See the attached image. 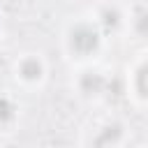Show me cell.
Wrapping results in <instances>:
<instances>
[{"instance_id": "cell-6", "label": "cell", "mask_w": 148, "mask_h": 148, "mask_svg": "<svg viewBox=\"0 0 148 148\" xmlns=\"http://www.w3.org/2000/svg\"><path fill=\"white\" fill-rule=\"evenodd\" d=\"M102 21H104L106 28H116V25H118V12H113V9H104Z\"/></svg>"}, {"instance_id": "cell-2", "label": "cell", "mask_w": 148, "mask_h": 148, "mask_svg": "<svg viewBox=\"0 0 148 148\" xmlns=\"http://www.w3.org/2000/svg\"><path fill=\"white\" fill-rule=\"evenodd\" d=\"M106 86V81H104V76L102 74H97V72H86L83 74V79H81V88H83V92H102V88Z\"/></svg>"}, {"instance_id": "cell-3", "label": "cell", "mask_w": 148, "mask_h": 148, "mask_svg": "<svg viewBox=\"0 0 148 148\" xmlns=\"http://www.w3.org/2000/svg\"><path fill=\"white\" fill-rule=\"evenodd\" d=\"M18 69H21V76H23V79H28V81H35V79H39V76H42V65H39L35 58L23 60Z\"/></svg>"}, {"instance_id": "cell-7", "label": "cell", "mask_w": 148, "mask_h": 148, "mask_svg": "<svg viewBox=\"0 0 148 148\" xmlns=\"http://www.w3.org/2000/svg\"><path fill=\"white\" fill-rule=\"evenodd\" d=\"M118 134H120V130H118V125H113V127H106V132H104V136H99V139H97V143H106V141H116V139H118Z\"/></svg>"}, {"instance_id": "cell-5", "label": "cell", "mask_w": 148, "mask_h": 148, "mask_svg": "<svg viewBox=\"0 0 148 148\" xmlns=\"http://www.w3.org/2000/svg\"><path fill=\"white\" fill-rule=\"evenodd\" d=\"M12 118H14V106H12V102L5 99V97H0V123H9Z\"/></svg>"}, {"instance_id": "cell-4", "label": "cell", "mask_w": 148, "mask_h": 148, "mask_svg": "<svg viewBox=\"0 0 148 148\" xmlns=\"http://www.w3.org/2000/svg\"><path fill=\"white\" fill-rule=\"evenodd\" d=\"M136 88L143 97H148V65H143L136 74Z\"/></svg>"}, {"instance_id": "cell-1", "label": "cell", "mask_w": 148, "mask_h": 148, "mask_svg": "<svg viewBox=\"0 0 148 148\" xmlns=\"http://www.w3.org/2000/svg\"><path fill=\"white\" fill-rule=\"evenodd\" d=\"M69 44H72V49H74L76 53L88 56V53H92V51L97 49V44H99V35H97L90 25H76V28L72 30Z\"/></svg>"}]
</instances>
